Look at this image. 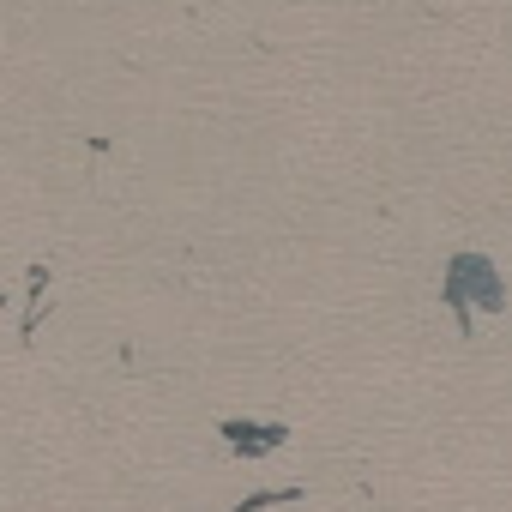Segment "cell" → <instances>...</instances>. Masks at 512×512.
I'll return each mask as SVG.
<instances>
[{
  "label": "cell",
  "instance_id": "cell-2",
  "mask_svg": "<svg viewBox=\"0 0 512 512\" xmlns=\"http://www.w3.org/2000/svg\"><path fill=\"white\" fill-rule=\"evenodd\" d=\"M217 434L229 440V452H241V458H266V452H278L284 440H290V422H253V416H223L217 422Z\"/></svg>",
  "mask_w": 512,
  "mask_h": 512
},
{
  "label": "cell",
  "instance_id": "cell-1",
  "mask_svg": "<svg viewBox=\"0 0 512 512\" xmlns=\"http://www.w3.org/2000/svg\"><path fill=\"white\" fill-rule=\"evenodd\" d=\"M440 302L458 314V332H464V338H470V326H476L470 308H482V314H500V308H506V290H500V272H494L488 253H476V247L452 253V260H446V278H440Z\"/></svg>",
  "mask_w": 512,
  "mask_h": 512
},
{
  "label": "cell",
  "instance_id": "cell-3",
  "mask_svg": "<svg viewBox=\"0 0 512 512\" xmlns=\"http://www.w3.org/2000/svg\"><path fill=\"white\" fill-rule=\"evenodd\" d=\"M284 500H302V488L290 482V488H266V494H247L241 506H229V512H260V506H284Z\"/></svg>",
  "mask_w": 512,
  "mask_h": 512
}]
</instances>
